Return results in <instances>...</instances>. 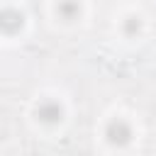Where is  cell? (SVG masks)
Returning a JSON list of instances; mask_svg holds the SVG:
<instances>
[{
	"label": "cell",
	"mask_w": 156,
	"mask_h": 156,
	"mask_svg": "<svg viewBox=\"0 0 156 156\" xmlns=\"http://www.w3.org/2000/svg\"><path fill=\"white\" fill-rule=\"evenodd\" d=\"M105 136L112 146H124L132 139V127L124 119H110L107 127H105Z\"/></svg>",
	"instance_id": "cell-1"
},
{
	"label": "cell",
	"mask_w": 156,
	"mask_h": 156,
	"mask_svg": "<svg viewBox=\"0 0 156 156\" xmlns=\"http://www.w3.org/2000/svg\"><path fill=\"white\" fill-rule=\"evenodd\" d=\"M37 117H39V122H44V124H56V122H61L63 110H61V105H58L56 100H41V102L37 105Z\"/></svg>",
	"instance_id": "cell-2"
},
{
	"label": "cell",
	"mask_w": 156,
	"mask_h": 156,
	"mask_svg": "<svg viewBox=\"0 0 156 156\" xmlns=\"http://www.w3.org/2000/svg\"><path fill=\"white\" fill-rule=\"evenodd\" d=\"M22 24H24V15H22L20 10H12V7L0 10V32L15 34V32L22 29Z\"/></svg>",
	"instance_id": "cell-3"
},
{
	"label": "cell",
	"mask_w": 156,
	"mask_h": 156,
	"mask_svg": "<svg viewBox=\"0 0 156 156\" xmlns=\"http://www.w3.org/2000/svg\"><path fill=\"white\" fill-rule=\"evenodd\" d=\"M56 12L63 17V20H76L78 15H80V5H78V0H58L56 2Z\"/></svg>",
	"instance_id": "cell-4"
},
{
	"label": "cell",
	"mask_w": 156,
	"mask_h": 156,
	"mask_svg": "<svg viewBox=\"0 0 156 156\" xmlns=\"http://www.w3.org/2000/svg\"><path fill=\"white\" fill-rule=\"evenodd\" d=\"M139 27H141L139 17H127V22H124V32H127V34H134V32H139Z\"/></svg>",
	"instance_id": "cell-5"
}]
</instances>
